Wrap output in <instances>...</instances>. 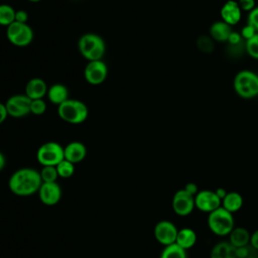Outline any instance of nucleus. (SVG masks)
I'll list each match as a JSON object with an SVG mask.
<instances>
[{
  "label": "nucleus",
  "instance_id": "f257e3e1",
  "mask_svg": "<svg viewBox=\"0 0 258 258\" xmlns=\"http://www.w3.org/2000/svg\"><path fill=\"white\" fill-rule=\"evenodd\" d=\"M42 183L40 173L33 168H20L9 178V189L16 196L27 197L38 191Z\"/></svg>",
  "mask_w": 258,
  "mask_h": 258
},
{
  "label": "nucleus",
  "instance_id": "f03ea898",
  "mask_svg": "<svg viewBox=\"0 0 258 258\" xmlns=\"http://www.w3.org/2000/svg\"><path fill=\"white\" fill-rule=\"evenodd\" d=\"M80 53L89 61L101 60L105 54L106 45L104 39L96 33H86L78 41Z\"/></svg>",
  "mask_w": 258,
  "mask_h": 258
},
{
  "label": "nucleus",
  "instance_id": "7ed1b4c3",
  "mask_svg": "<svg viewBox=\"0 0 258 258\" xmlns=\"http://www.w3.org/2000/svg\"><path fill=\"white\" fill-rule=\"evenodd\" d=\"M58 117L70 124H81L89 115L87 105L76 99H68L62 104L57 106Z\"/></svg>",
  "mask_w": 258,
  "mask_h": 258
},
{
  "label": "nucleus",
  "instance_id": "20e7f679",
  "mask_svg": "<svg viewBox=\"0 0 258 258\" xmlns=\"http://www.w3.org/2000/svg\"><path fill=\"white\" fill-rule=\"evenodd\" d=\"M208 227L211 232L217 236H229V234L235 228L233 214L221 206L215 211L209 213Z\"/></svg>",
  "mask_w": 258,
  "mask_h": 258
},
{
  "label": "nucleus",
  "instance_id": "39448f33",
  "mask_svg": "<svg viewBox=\"0 0 258 258\" xmlns=\"http://www.w3.org/2000/svg\"><path fill=\"white\" fill-rule=\"evenodd\" d=\"M236 93L245 99L253 98L258 94V75L250 71L238 73L234 79Z\"/></svg>",
  "mask_w": 258,
  "mask_h": 258
},
{
  "label": "nucleus",
  "instance_id": "423d86ee",
  "mask_svg": "<svg viewBox=\"0 0 258 258\" xmlns=\"http://www.w3.org/2000/svg\"><path fill=\"white\" fill-rule=\"evenodd\" d=\"M36 158L43 166H56L64 159L63 147L54 141L45 142L37 149Z\"/></svg>",
  "mask_w": 258,
  "mask_h": 258
},
{
  "label": "nucleus",
  "instance_id": "0eeeda50",
  "mask_svg": "<svg viewBox=\"0 0 258 258\" xmlns=\"http://www.w3.org/2000/svg\"><path fill=\"white\" fill-rule=\"evenodd\" d=\"M6 36L11 44L18 47H25L32 42L33 30L27 23L14 21L7 26Z\"/></svg>",
  "mask_w": 258,
  "mask_h": 258
},
{
  "label": "nucleus",
  "instance_id": "6e6552de",
  "mask_svg": "<svg viewBox=\"0 0 258 258\" xmlns=\"http://www.w3.org/2000/svg\"><path fill=\"white\" fill-rule=\"evenodd\" d=\"M30 103L31 99H29L25 94L10 97L5 103L8 116L13 118L25 117L30 113Z\"/></svg>",
  "mask_w": 258,
  "mask_h": 258
},
{
  "label": "nucleus",
  "instance_id": "1a4fd4ad",
  "mask_svg": "<svg viewBox=\"0 0 258 258\" xmlns=\"http://www.w3.org/2000/svg\"><path fill=\"white\" fill-rule=\"evenodd\" d=\"M108 68L106 63L101 60H92L87 63L84 70L85 80L90 85H101L107 78Z\"/></svg>",
  "mask_w": 258,
  "mask_h": 258
},
{
  "label": "nucleus",
  "instance_id": "9d476101",
  "mask_svg": "<svg viewBox=\"0 0 258 258\" xmlns=\"http://www.w3.org/2000/svg\"><path fill=\"white\" fill-rule=\"evenodd\" d=\"M172 210L181 217L189 215L195 207V197L188 194L184 188L177 190L172 198Z\"/></svg>",
  "mask_w": 258,
  "mask_h": 258
},
{
  "label": "nucleus",
  "instance_id": "9b49d317",
  "mask_svg": "<svg viewBox=\"0 0 258 258\" xmlns=\"http://www.w3.org/2000/svg\"><path fill=\"white\" fill-rule=\"evenodd\" d=\"M222 206V201L216 195L215 190H199L195 196V207L204 213H211Z\"/></svg>",
  "mask_w": 258,
  "mask_h": 258
},
{
  "label": "nucleus",
  "instance_id": "f8f14e48",
  "mask_svg": "<svg viewBox=\"0 0 258 258\" xmlns=\"http://www.w3.org/2000/svg\"><path fill=\"white\" fill-rule=\"evenodd\" d=\"M177 228L176 226L170 221H160L154 227V237L161 245L168 246L170 244L175 243L176 236H177Z\"/></svg>",
  "mask_w": 258,
  "mask_h": 258
},
{
  "label": "nucleus",
  "instance_id": "ddd939ff",
  "mask_svg": "<svg viewBox=\"0 0 258 258\" xmlns=\"http://www.w3.org/2000/svg\"><path fill=\"white\" fill-rule=\"evenodd\" d=\"M39 200L46 206L56 205L61 198V188L55 182H42L38 189Z\"/></svg>",
  "mask_w": 258,
  "mask_h": 258
},
{
  "label": "nucleus",
  "instance_id": "4468645a",
  "mask_svg": "<svg viewBox=\"0 0 258 258\" xmlns=\"http://www.w3.org/2000/svg\"><path fill=\"white\" fill-rule=\"evenodd\" d=\"M63 154L64 159L71 161L74 164L79 163L85 159L87 155V148L82 142L73 141L63 147Z\"/></svg>",
  "mask_w": 258,
  "mask_h": 258
},
{
  "label": "nucleus",
  "instance_id": "2eb2a0df",
  "mask_svg": "<svg viewBox=\"0 0 258 258\" xmlns=\"http://www.w3.org/2000/svg\"><path fill=\"white\" fill-rule=\"evenodd\" d=\"M47 85L44 80L40 78H32L30 79L25 86V95L31 99H42L47 94Z\"/></svg>",
  "mask_w": 258,
  "mask_h": 258
},
{
  "label": "nucleus",
  "instance_id": "dca6fc26",
  "mask_svg": "<svg viewBox=\"0 0 258 258\" xmlns=\"http://www.w3.org/2000/svg\"><path fill=\"white\" fill-rule=\"evenodd\" d=\"M221 17L230 26L237 24L241 19V8L238 3L232 0L227 1L221 9Z\"/></svg>",
  "mask_w": 258,
  "mask_h": 258
},
{
  "label": "nucleus",
  "instance_id": "f3484780",
  "mask_svg": "<svg viewBox=\"0 0 258 258\" xmlns=\"http://www.w3.org/2000/svg\"><path fill=\"white\" fill-rule=\"evenodd\" d=\"M46 96H47L48 100L56 106H59L64 101L70 99L69 98V90L62 84H54L51 87H49L47 90Z\"/></svg>",
  "mask_w": 258,
  "mask_h": 258
},
{
  "label": "nucleus",
  "instance_id": "a211bd4d",
  "mask_svg": "<svg viewBox=\"0 0 258 258\" xmlns=\"http://www.w3.org/2000/svg\"><path fill=\"white\" fill-rule=\"evenodd\" d=\"M210 258H236V248L229 241L219 242L212 248Z\"/></svg>",
  "mask_w": 258,
  "mask_h": 258
},
{
  "label": "nucleus",
  "instance_id": "6ab92c4d",
  "mask_svg": "<svg viewBox=\"0 0 258 258\" xmlns=\"http://www.w3.org/2000/svg\"><path fill=\"white\" fill-rule=\"evenodd\" d=\"M250 236L251 234L247 229L243 227H235L229 234V242L235 248L248 246L250 244Z\"/></svg>",
  "mask_w": 258,
  "mask_h": 258
},
{
  "label": "nucleus",
  "instance_id": "aec40b11",
  "mask_svg": "<svg viewBox=\"0 0 258 258\" xmlns=\"http://www.w3.org/2000/svg\"><path fill=\"white\" fill-rule=\"evenodd\" d=\"M232 31L233 30L229 24L224 21H217L210 27V36L217 41L224 42L228 40Z\"/></svg>",
  "mask_w": 258,
  "mask_h": 258
},
{
  "label": "nucleus",
  "instance_id": "412c9836",
  "mask_svg": "<svg viewBox=\"0 0 258 258\" xmlns=\"http://www.w3.org/2000/svg\"><path fill=\"white\" fill-rule=\"evenodd\" d=\"M197 242V234L190 228H182L177 232L175 243L184 250L191 248Z\"/></svg>",
  "mask_w": 258,
  "mask_h": 258
},
{
  "label": "nucleus",
  "instance_id": "4be33fe9",
  "mask_svg": "<svg viewBox=\"0 0 258 258\" xmlns=\"http://www.w3.org/2000/svg\"><path fill=\"white\" fill-rule=\"evenodd\" d=\"M243 206V197L237 191H228L222 200V207L228 212L234 214Z\"/></svg>",
  "mask_w": 258,
  "mask_h": 258
},
{
  "label": "nucleus",
  "instance_id": "5701e85b",
  "mask_svg": "<svg viewBox=\"0 0 258 258\" xmlns=\"http://www.w3.org/2000/svg\"><path fill=\"white\" fill-rule=\"evenodd\" d=\"M160 258H187L186 250L179 247L176 243H173L164 247Z\"/></svg>",
  "mask_w": 258,
  "mask_h": 258
},
{
  "label": "nucleus",
  "instance_id": "b1692460",
  "mask_svg": "<svg viewBox=\"0 0 258 258\" xmlns=\"http://www.w3.org/2000/svg\"><path fill=\"white\" fill-rule=\"evenodd\" d=\"M16 10L8 4H0V25L8 26L15 21Z\"/></svg>",
  "mask_w": 258,
  "mask_h": 258
},
{
  "label": "nucleus",
  "instance_id": "393cba45",
  "mask_svg": "<svg viewBox=\"0 0 258 258\" xmlns=\"http://www.w3.org/2000/svg\"><path fill=\"white\" fill-rule=\"evenodd\" d=\"M55 167H56L58 176L62 178H69L75 172V164L67 159L61 160Z\"/></svg>",
  "mask_w": 258,
  "mask_h": 258
},
{
  "label": "nucleus",
  "instance_id": "a878e982",
  "mask_svg": "<svg viewBox=\"0 0 258 258\" xmlns=\"http://www.w3.org/2000/svg\"><path fill=\"white\" fill-rule=\"evenodd\" d=\"M39 173L42 182H55L58 177L55 166H43Z\"/></svg>",
  "mask_w": 258,
  "mask_h": 258
},
{
  "label": "nucleus",
  "instance_id": "bb28decb",
  "mask_svg": "<svg viewBox=\"0 0 258 258\" xmlns=\"http://www.w3.org/2000/svg\"><path fill=\"white\" fill-rule=\"evenodd\" d=\"M197 45H198V47L201 51L206 52V53L212 52L213 49H214L213 38L211 36H208V35L200 36L198 41H197Z\"/></svg>",
  "mask_w": 258,
  "mask_h": 258
},
{
  "label": "nucleus",
  "instance_id": "cd10ccee",
  "mask_svg": "<svg viewBox=\"0 0 258 258\" xmlns=\"http://www.w3.org/2000/svg\"><path fill=\"white\" fill-rule=\"evenodd\" d=\"M245 49L250 56L258 58V32L253 37L246 40Z\"/></svg>",
  "mask_w": 258,
  "mask_h": 258
},
{
  "label": "nucleus",
  "instance_id": "c85d7f7f",
  "mask_svg": "<svg viewBox=\"0 0 258 258\" xmlns=\"http://www.w3.org/2000/svg\"><path fill=\"white\" fill-rule=\"evenodd\" d=\"M46 110V103L43 99L31 100L30 103V113L34 115H41Z\"/></svg>",
  "mask_w": 258,
  "mask_h": 258
},
{
  "label": "nucleus",
  "instance_id": "c756f323",
  "mask_svg": "<svg viewBox=\"0 0 258 258\" xmlns=\"http://www.w3.org/2000/svg\"><path fill=\"white\" fill-rule=\"evenodd\" d=\"M247 24L252 26L258 32V7H255L249 12Z\"/></svg>",
  "mask_w": 258,
  "mask_h": 258
},
{
  "label": "nucleus",
  "instance_id": "7c9ffc66",
  "mask_svg": "<svg viewBox=\"0 0 258 258\" xmlns=\"http://www.w3.org/2000/svg\"><path fill=\"white\" fill-rule=\"evenodd\" d=\"M256 33H257V31H256L252 26H250L249 24H246V25L242 28V31H241L242 37H243L244 39H246V40H248V39H250L251 37H253Z\"/></svg>",
  "mask_w": 258,
  "mask_h": 258
},
{
  "label": "nucleus",
  "instance_id": "2f4dec72",
  "mask_svg": "<svg viewBox=\"0 0 258 258\" xmlns=\"http://www.w3.org/2000/svg\"><path fill=\"white\" fill-rule=\"evenodd\" d=\"M238 5L241 8V10L251 11L252 9L255 8L254 7L255 6V1L254 0H239Z\"/></svg>",
  "mask_w": 258,
  "mask_h": 258
},
{
  "label": "nucleus",
  "instance_id": "473e14b6",
  "mask_svg": "<svg viewBox=\"0 0 258 258\" xmlns=\"http://www.w3.org/2000/svg\"><path fill=\"white\" fill-rule=\"evenodd\" d=\"M227 42L230 44V45H236V44H239L242 42V35L238 32H235V31H232Z\"/></svg>",
  "mask_w": 258,
  "mask_h": 258
},
{
  "label": "nucleus",
  "instance_id": "72a5a7b5",
  "mask_svg": "<svg viewBox=\"0 0 258 258\" xmlns=\"http://www.w3.org/2000/svg\"><path fill=\"white\" fill-rule=\"evenodd\" d=\"M28 14L25 10H17L15 12V21L20 23H27Z\"/></svg>",
  "mask_w": 258,
  "mask_h": 258
},
{
  "label": "nucleus",
  "instance_id": "f704fd0d",
  "mask_svg": "<svg viewBox=\"0 0 258 258\" xmlns=\"http://www.w3.org/2000/svg\"><path fill=\"white\" fill-rule=\"evenodd\" d=\"M249 256V245L236 248V258H247Z\"/></svg>",
  "mask_w": 258,
  "mask_h": 258
},
{
  "label": "nucleus",
  "instance_id": "c9c22d12",
  "mask_svg": "<svg viewBox=\"0 0 258 258\" xmlns=\"http://www.w3.org/2000/svg\"><path fill=\"white\" fill-rule=\"evenodd\" d=\"M250 246L252 249L258 251V230L254 231L250 236Z\"/></svg>",
  "mask_w": 258,
  "mask_h": 258
},
{
  "label": "nucleus",
  "instance_id": "e433bc0d",
  "mask_svg": "<svg viewBox=\"0 0 258 258\" xmlns=\"http://www.w3.org/2000/svg\"><path fill=\"white\" fill-rule=\"evenodd\" d=\"M183 188H184L188 194H190V195L194 196V197L199 192L198 185H197L196 183H194V182H188V183H186Z\"/></svg>",
  "mask_w": 258,
  "mask_h": 258
},
{
  "label": "nucleus",
  "instance_id": "4c0bfd02",
  "mask_svg": "<svg viewBox=\"0 0 258 258\" xmlns=\"http://www.w3.org/2000/svg\"><path fill=\"white\" fill-rule=\"evenodd\" d=\"M8 117V112L4 103L0 102V124H2Z\"/></svg>",
  "mask_w": 258,
  "mask_h": 258
},
{
  "label": "nucleus",
  "instance_id": "58836bf2",
  "mask_svg": "<svg viewBox=\"0 0 258 258\" xmlns=\"http://www.w3.org/2000/svg\"><path fill=\"white\" fill-rule=\"evenodd\" d=\"M215 192H216V195L219 197V199L222 201L225 197H226V195H227V190H226V188H224V187H218L216 190H215Z\"/></svg>",
  "mask_w": 258,
  "mask_h": 258
},
{
  "label": "nucleus",
  "instance_id": "ea45409f",
  "mask_svg": "<svg viewBox=\"0 0 258 258\" xmlns=\"http://www.w3.org/2000/svg\"><path fill=\"white\" fill-rule=\"evenodd\" d=\"M5 163H6V159H5V156L0 152V171L4 168L5 166Z\"/></svg>",
  "mask_w": 258,
  "mask_h": 258
},
{
  "label": "nucleus",
  "instance_id": "a19ab883",
  "mask_svg": "<svg viewBox=\"0 0 258 258\" xmlns=\"http://www.w3.org/2000/svg\"><path fill=\"white\" fill-rule=\"evenodd\" d=\"M28 1L33 2V3H36V2H39V1H41V0H28Z\"/></svg>",
  "mask_w": 258,
  "mask_h": 258
},
{
  "label": "nucleus",
  "instance_id": "79ce46f5",
  "mask_svg": "<svg viewBox=\"0 0 258 258\" xmlns=\"http://www.w3.org/2000/svg\"><path fill=\"white\" fill-rule=\"evenodd\" d=\"M257 97H258V94H257Z\"/></svg>",
  "mask_w": 258,
  "mask_h": 258
},
{
  "label": "nucleus",
  "instance_id": "37998d69",
  "mask_svg": "<svg viewBox=\"0 0 258 258\" xmlns=\"http://www.w3.org/2000/svg\"><path fill=\"white\" fill-rule=\"evenodd\" d=\"M257 258H258V256H257Z\"/></svg>",
  "mask_w": 258,
  "mask_h": 258
},
{
  "label": "nucleus",
  "instance_id": "c03bdc74",
  "mask_svg": "<svg viewBox=\"0 0 258 258\" xmlns=\"http://www.w3.org/2000/svg\"><path fill=\"white\" fill-rule=\"evenodd\" d=\"M257 75H258V74H257Z\"/></svg>",
  "mask_w": 258,
  "mask_h": 258
}]
</instances>
